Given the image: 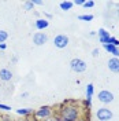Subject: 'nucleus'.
<instances>
[{
	"label": "nucleus",
	"mask_w": 119,
	"mask_h": 121,
	"mask_svg": "<svg viewBox=\"0 0 119 121\" xmlns=\"http://www.w3.org/2000/svg\"><path fill=\"white\" fill-rule=\"evenodd\" d=\"M79 110L75 106H64L60 109V121H78Z\"/></svg>",
	"instance_id": "f257e3e1"
},
{
	"label": "nucleus",
	"mask_w": 119,
	"mask_h": 121,
	"mask_svg": "<svg viewBox=\"0 0 119 121\" xmlns=\"http://www.w3.org/2000/svg\"><path fill=\"white\" fill-rule=\"evenodd\" d=\"M70 68L75 73H82V72L86 70V63H85V60L79 59V58H74L70 62Z\"/></svg>",
	"instance_id": "f03ea898"
},
{
	"label": "nucleus",
	"mask_w": 119,
	"mask_h": 121,
	"mask_svg": "<svg viewBox=\"0 0 119 121\" xmlns=\"http://www.w3.org/2000/svg\"><path fill=\"white\" fill-rule=\"evenodd\" d=\"M97 118L100 121H110L112 118V112L110 109H105V107H101V109H99L97 110Z\"/></svg>",
	"instance_id": "7ed1b4c3"
},
{
	"label": "nucleus",
	"mask_w": 119,
	"mask_h": 121,
	"mask_svg": "<svg viewBox=\"0 0 119 121\" xmlns=\"http://www.w3.org/2000/svg\"><path fill=\"white\" fill-rule=\"evenodd\" d=\"M53 44L58 48H64V47L68 45V37L66 35H58L56 37L53 39Z\"/></svg>",
	"instance_id": "20e7f679"
},
{
	"label": "nucleus",
	"mask_w": 119,
	"mask_h": 121,
	"mask_svg": "<svg viewBox=\"0 0 119 121\" xmlns=\"http://www.w3.org/2000/svg\"><path fill=\"white\" fill-rule=\"evenodd\" d=\"M99 100L101 102V103H111L112 100H114V95H112V92L110 91H100L99 92Z\"/></svg>",
	"instance_id": "39448f33"
},
{
	"label": "nucleus",
	"mask_w": 119,
	"mask_h": 121,
	"mask_svg": "<svg viewBox=\"0 0 119 121\" xmlns=\"http://www.w3.org/2000/svg\"><path fill=\"white\" fill-rule=\"evenodd\" d=\"M47 40H48V36L43 32H37L33 35V43L36 45H44L47 43Z\"/></svg>",
	"instance_id": "423d86ee"
},
{
	"label": "nucleus",
	"mask_w": 119,
	"mask_h": 121,
	"mask_svg": "<svg viewBox=\"0 0 119 121\" xmlns=\"http://www.w3.org/2000/svg\"><path fill=\"white\" fill-rule=\"evenodd\" d=\"M51 114H52V109L49 106H41L36 112V116H37L38 118H48Z\"/></svg>",
	"instance_id": "0eeeda50"
},
{
	"label": "nucleus",
	"mask_w": 119,
	"mask_h": 121,
	"mask_svg": "<svg viewBox=\"0 0 119 121\" xmlns=\"http://www.w3.org/2000/svg\"><path fill=\"white\" fill-rule=\"evenodd\" d=\"M108 69L114 73H119V59L118 58H111L108 60Z\"/></svg>",
	"instance_id": "6e6552de"
},
{
	"label": "nucleus",
	"mask_w": 119,
	"mask_h": 121,
	"mask_svg": "<svg viewBox=\"0 0 119 121\" xmlns=\"http://www.w3.org/2000/svg\"><path fill=\"white\" fill-rule=\"evenodd\" d=\"M12 78V72L8 70V69H1L0 70V80L3 81H10Z\"/></svg>",
	"instance_id": "1a4fd4ad"
},
{
	"label": "nucleus",
	"mask_w": 119,
	"mask_h": 121,
	"mask_svg": "<svg viewBox=\"0 0 119 121\" xmlns=\"http://www.w3.org/2000/svg\"><path fill=\"white\" fill-rule=\"evenodd\" d=\"M48 25H49V22H48L45 18H40V19L36 21V28H37L38 30L47 29V28H48Z\"/></svg>",
	"instance_id": "9d476101"
},
{
	"label": "nucleus",
	"mask_w": 119,
	"mask_h": 121,
	"mask_svg": "<svg viewBox=\"0 0 119 121\" xmlns=\"http://www.w3.org/2000/svg\"><path fill=\"white\" fill-rule=\"evenodd\" d=\"M104 48L110 54L115 55V58H118V56H119V48H118V47H115V45H112V44H105Z\"/></svg>",
	"instance_id": "9b49d317"
},
{
	"label": "nucleus",
	"mask_w": 119,
	"mask_h": 121,
	"mask_svg": "<svg viewBox=\"0 0 119 121\" xmlns=\"http://www.w3.org/2000/svg\"><path fill=\"white\" fill-rule=\"evenodd\" d=\"M93 84H88L86 87V103L88 106H90V100H92V96H93Z\"/></svg>",
	"instance_id": "f8f14e48"
},
{
	"label": "nucleus",
	"mask_w": 119,
	"mask_h": 121,
	"mask_svg": "<svg viewBox=\"0 0 119 121\" xmlns=\"http://www.w3.org/2000/svg\"><path fill=\"white\" fill-rule=\"evenodd\" d=\"M59 6H60V8H62L63 11H68V10H71V7L74 6V3H73V1H68V0H67V1H62Z\"/></svg>",
	"instance_id": "ddd939ff"
},
{
	"label": "nucleus",
	"mask_w": 119,
	"mask_h": 121,
	"mask_svg": "<svg viewBox=\"0 0 119 121\" xmlns=\"http://www.w3.org/2000/svg\"><path fill=\"white\" fill-rule=\"evenodd\" d=\"M16 113L19 116H29V114L33 113V109H18Z\"/></svg>",
	"instance_id": "4468645a"
},
{
	"label": "nucleus",
	"mask_w": 119,
	"mask_h": 121,
	"mask_svg": "<svg viewBox=\"0 0 119 121\" xmlns=\"http://www.w3.org/2000/svg\"><path fill=\"white\" fill-rule=\"evenodd\" d=\"M8 39V33L6 30H0V43H4Z\"/></svg>",
	"instance_id": "2eb2a0df"
},
{
	"label": "nucleus",
	"mask_w": 119,
	"mask_h": 121,
	"mask_svg": "<svg viewBox=\"0 0 119 121\" xmlns=\"http://www.w3.org/2000/svg\"><path fill=\"white\" fill-rule=\"evenodd\" d=\"M78 19L85 21V22H89V21L93 19V15H90V14H88V15H79V17H78Z\"/></svg>",
	"instance_id": "dca6fc26"
},
{
	"label": "nucleus",
	"mask_w": 119,
	"mask_h": 121,
	"mask_svg": "<svg viewBox=\"0 0 119 121\" xmlns=\"http://www.w3.org/2000/svg\"><path fill=\"white\" fill-rule=\"evenodd\" d=\"M99 36H100V39L110 37V33H108V32H105L104 29H100V30H99Z\"/></svg>",
	"instance_id": "f3484780"
},
{
	"label": "nucleus",
	"mask_w": 119,
	"mask_h": 121,
	"mask_svg": "<svg viewBox=\"0 0 119 121\" xmlns=\"http://www.w3.org/2000/svg\"><path fill=\"white\" fill-rule=\"evenodd\" d=\"M108 44H112V45H115V47H118V45H119V40H116L115 37H111Z\"/></svg>",
	"instance_id": "a211bd4d"
},
{
	"label": "nucleus",
	"mask_w": 119,
	"mask_h": 121,
	"mask_svg": "<svg viewBox=\"0 0 119 121\" xmlns=\"http://www.w3.org/2000/svg\"><path fill=\"white\" fill-rule=\"evenodd\" d=\"M83 6H85L86 8H90V7H93V6H95V1H93V0H89V1H85V3H83Z\"/></svg>",
	"instance_id": "6ab92c4d"
},
{
	"label": "nucleus",
	"mask_w": 119,
	"mask_h": 121,
	"mask_svg": "<svg viewBox=\"0 0 119 121\" xmlns=\"http://www.w3.org/2000/svg\"><path fill=\"white\" fill-rule=\"evenodd\" d=\"M33 6H34V4H33V1H26V3H25V8H26L28 11H29V10H32V8H33Z\"/></svg>",
	"instance_id": "aec40b11"
},
{
	"label": "nucleus",
	"mask_w": 119,
	"mask_h": 121,
	"mask_svg": "<svg viewBox=\"0 0 119 121\" xmlns=\"http://www.w3.org/2000/svg\"><path fill=\"white\" fill-rule=\"evenodd\" d=\"M74 4H77V6H83V3H85V0H75V1H73Z\"/></svg>",
	"instance_id": "412c9836"
},
{
	"label": "nucleus",
	"mask_w": 119,
	"mask_h": 121,
	"mask_svg": "<svg viewBox=\"0 0 119 121\" xmlns=\"http://www.w3.org/2000/svg\"><path fill=\"white\" fill-rule=\"evenodd\" d=\"M0 109H3V110H11V107H10V106H7V105H1V103H0Z\"/></svg>",
	"instance_id": "4be33fe9"
},
{
	"label": "nucleus",
	"mask_w": 119,
	"mask_h": 121,
	"mask_svg": "<svg viewBox=\"0 0 119 121\" xmlns=\"http://www.w3.org/2000/svg\"><path fill=\"white\" fill-rule=\"evenodd\" d=\"M44 1H41V0H33V4H36V6H41Z\"/></svg>",
	"instance_id": "5701e85b"
},
{
	"label": "nucleus",
	"mask_w": 119,
	"mask_h": 121,
	"mask_svg": "<svg viewBox=\"0 0 119 121\" xmlns=\"http://www.w3.org/2000/svg\"><path fill=\"white\" fill-rule=\"evenodd\" d=\"M0 121H14V120H12L11 117H3V118H1Z\"/></svg>",
	"instance_id": "b1692460"
},
{
	"label": "nucleus",
	"mask_w": 119,
	"mask_h": 121,
	"mask_svg": "<svg viewBox=\"0 0 119 121\" xmlns=\"http://www.w3.org/2000/svg\"><path fill=\"white\" fill-rule=\"evenodd\" d=\"M92 55H93V56H97V55H99V50L95 48V50H93V52H92Z\"/></svg>",
	"instance_id": "393cba45"
},
{
	"label": "nucleus",
	"mask_w": 119,
	"mask_h": 121,
	"mask_svg": "<svg viewBox=\"0 0 119 121\" xmlns=\"http://www.w3.org/2000/svg\"><path fill=\"white\" fill-rule=\"evenodd\" d=\"M0 50H6V44L4 43H0Z\"/></svg>",
	"instance_id": "a878e982"
},
{
	"label": "nucleus",
	"mask_w": 119,
	"mask_h": 121,
	"mask_svg": "<svg viewBox=\"0 0 119 121\" xmlns=\"http://www.w3.org/2000/svg\"><path fill=\"white\" fill-rule=\"evenodd\" d=\"M25 121H33V120H25Z\"/></svg>",
	"instance_id": "bb28decb"
},
{
	"label": "nucleus",
	"mask_w": 119,
	"mask_h": 121,
	"mask_svg": "<svg viewBox=\"0 0 119 121\" xmlns=\"http://www.w3.org/2000/svg\"><path fill=\"white\" fill-rule=\"evenodd\" d=\"M78 121H79V120H78Z\"/></svg>",
	"instance_id": "cd10ccee"
}]
</instances>
